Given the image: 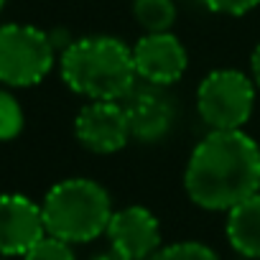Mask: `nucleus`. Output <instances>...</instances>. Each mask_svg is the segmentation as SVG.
Masks as SVG:
<instances>
[{
  "label": "nucleus",
  "instance_id": "nucleus-18",
  "mask_svg": "<svg viewBox=\"0 0 260 260\" xmlns=\"http://www.w3.org/2000/svg\"><path fill=\"white\" fill-rule=\"evenodd\" d=\"M92 260H130V257H125V255H120L117 250H107V252H100V255H94Z\"/></svg>",
  "mask_w": 260,
  "mask_h": 260
},
{
  "label": "nucleus",
  "instance_id": "nucleus-11",
  "mask_svg": "<svg viewBox=\"0 0 260 260\" xmlns=\"http://www.w3.org/2000/svg\"><path fill=\"white\" fill-rule=\"evenodd\" d=\"M224 232L235 252L260 260V191L227 212Z\"/></svg>",
  "mask_w": 260,
  "mask_h": 260
},
{
  "label": "nucleus",
  "instance_id": "nucleus-3",
  "mask_svg": "<svg viewBox=\"0 0 260 260\" xmlns=\"http://www.w3.org/2000/svg\"><path fill=\"white\" fill-rule=\"evenodd\" d=\"M41 212L49 235L72 245H82L107 232L115 209L107 189L100 181L74 176L54 184L46 191Z\"/></svg>",
  "mask_w": 260,
  "mask_h": 260
},
{
  "label": "nucleus",
  "instance_id": "nucleus-1",
  "mask_svg": "<svg viewBox=\"0 0 260 260\" xmlns=\"http://www.w3.org/2000/svg\"><path fill=\"white\" fill-rule=\"evenodd\" d=\"M184 189L209 212H230L260 191V146L245 130H209L194 146Z\"/></svg>",
  "mask_w": 260,
  "mask_h": 260
},
{
  "label": "nucleus",
  "instance_id": "nucleus-20",
  "mask_svg": "<svg viewBox=\"0 0 260 260\" xmlns=\"http://www.w3.org/2000/svg\"><path fill=\"white\" fill-rule=\"evenodd\" d=\"M0 260H3V257H0Z\"/></svg>",
  "mask_w": 260,
  "mask_h": 260
},
{
  "label": "nucleus",
  "instance_id": "nucleus-2",
  "mask_svg": "<svg viewBox=\"0 0 260 260\" xmlns=\"http://www.w3.org/2000/svg\"><path fill=\"white\" fill-rule=\"evenodd\" d=\"M59 72L72 92L102 102H120L138 84L133 46L115 36H84L72 41L59 56Z\"/></svg>",
  "mask_w": 260,
  "mask_h": 260
},
{
  "label": "nucleus",
  "instance_id": "nucleus-12",
  "mask_svg": "<svg viewBox=\"0 0 260 260\" xmlns=\"http://www.w3.org/2000/svg\"><path fill=\"white\" fill-rule=\"evenodd\" d=\"M133 18L146 34L171 31L176 21L174 0H133Z\"/></svg>",
  "mask_w": 260,
  "mask_h": 260
},
{
  "label": "nucleus",
  "instance_id": "nucleus-4",
  "mask_svg": "<svg viewBox=\"0 0 260 260\" xmlns=\"http://www.w3.org/2000/svg\"><path fill=\"white\" fill-rule=\"evenodd\" d=\"M56 64L51 36L28 23L0 26V84L36 87Z\"/></svg>",
  "mask_w": 260,
  "mask_h": 260
},
{
  "label": "nucleus",
  "instance_id": "nucleus-8",
  "mask_svg": "<svg viewBox=\"0 0 260 260\" xmlns=\"http://www.w3.org/2000/svg\"><path fill=\"white\" fill-rule=\"evenodd\" d=\"M133 64H136L138 82L171 87L184 77L189 67V54L171 31L146 34L133 44Z\"/></svg>",
  "mask_w": 260,
  "mask_h": 260
},
{
  "label": "nucleus",
  "instance_id": "nucleus-6",
  "mask_svg": "<svg viewBox=\"0 0 260 260\" xmlns=\"http://www.w3.org/2000/svg\"><path fill=\"white\" fill-rule=\"evenodd\" d=\"M120 105L130 125V136L141 143L164 141L176 122V102L166 87L141 82L120 100Z\"/></svg>",
  "mask_w": 260,
  "mask_h": 260
},
{
  "label": "nucleus",
  "instance_id": "nucleus-16",
  "mask_svg": "<svg viewBox=\"0 0 260 260\" xmlns=\"http://www.w3.org/2000/svg\"><path fill=\"white\" fill-rule=\"evenodd\" d=\"M202 3L222 16H245L260 6V0H202Z\"/></svg>",
  "mask_w": 260,
  "mask_h": 260
},
{
  "label": "nucleus",
  "instance_id": "nucleus-9",
  "mask_svg": "<svg viewBox=\"0 0 260 260\" xmlns=\"http://www.w3.org/2000/svg\"><path fill=\"white\" fill-rule=\"evenodd\" d=\"M105 235L110 240V247L130 260H148L161 247V222L151 209L141 204L112 212Z\"/></svg>",
  "mask_w": 260,
  "mask_h": 260
},
{
  "label": "nucleus",
  "instance_id": "nucleus-7",
  "mask_svg": "<svg viewBox=\"0 0 260 260\" xmlns=\"http://www.w3.org/2000/svg\"><path fill=\"white\" fill-rule=\"evenodd\" d=\"M74 136L82 143V148L110 156L117 153L127 146L130 125L125 117V110L120 102H102V100H89L74 117Z\"/></svg>",
  "mask_w": 260,
  "mask_h": 260
},
{
  "label": "nucleus",
  "instance_id": "nucleus-5",
  "mask_svg": "<svg viewBox=\"0 0 260 260\" xmlns=\"http://www.w3.org/2000/svg\"><path fill=\"white\" fill-rule=\"evenodd\" d=\"M255 82L237 69L209 72L197 89V110L209 130H242L255 107Z\"/></svg>",
  "mask_w": 260,
  "mask_h": 260
},
{
  "label": "nucleus",
  "instance_id": "nucleus-19",
  "mask_svg": "<svg viewBox=\"0 0 260 260\" xmlns=\"http://www.w3.org/2000/svg\"><path fill=\"white\" fill-rule=\"evenodd\" d=\"M3 8H6V0H0V13H3Z\"/></svg>",
  "mask_w": 260,
  "mask_h": 260
},
{
  "label": "nucleus",
  "instance_id": "nucleus-13",
  "mask_svg": "<svg viewBox=\"0 0 260 260\" xmlns=\"http://www.w3.org/2000/svg\"><path fill=\"white\" fill-rule=\"evenodd\" d=\"M23 122H26V115L16 94H11L8 89H0V143L18 138Z\"/></svg>",
  "mask_w": 260,
  "mask_h": 260
},
{
  "label": "nucleus",
  "instance_id": "nucleus-17",
  "mask_svg": "<svg viewBox=\"0 0 260 260\" xmlns=\"http://www.w3.org/2000/svg\"><path fill=\"white\" fill-rule=\"evenodd\" d=\"M250 69H252V82L260 87V44L255 46V51L250 56Z\"/></svg>",
  "mask_w": 260,
  "mask_h": 260
},
{
  "label": "nucleus",
  "instance_id": "nucleus-14",
  "mask_svg": "<svg viewBox=\"0 0 260 260\" xmlns=\"http://www.w3.org/2000/svg\"><path fill=\"white\" fill-rule=\"evenodd\" d=\"M148 260H219V257L209 245L186 240V242H174V245L158 247Z\"/></svg>",
  "mask_w": 260,
  "mask_h": 260
},
{
  "label": "nucleus",
  "instance_id": "nucleus-15",
  "mask_svg": "<svg viewBox=\"0 0 260 260\" xmlns=\"http://www.w3.org/2000/svg\"><path fill=\"white\" fill-rule=\"evenodd\" d=\"M23 260H77V255H74L72 242L59 240V237H54V235L46 232V235L23 255Z\"/></svg>",
  "mask_w": 260,
  "mask_h": 260
},
{
  "label": "nucleus",
  "instance_id": "nucleus-10",
  "mask_svg": "<svg viewBox=\"0 0 260 260\" xmlns=\"http://www.w3.org/2000/svg\"><path fill=\"white\" fill-rule=\"evenodd\" d=\"M44 235L41 204L23 194H0V255H26Z\"/></svg>",
  "mask_w": 260,
  "mask_h": 260
}]
</instances>
